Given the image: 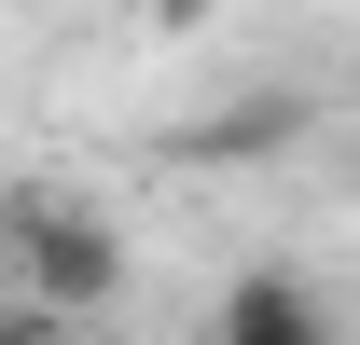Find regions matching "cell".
Wrapping results in <instances>:
<instances>
[{"mask_svg":"<svg viewBox=\"0 0 360 345\" xmlns=\"http://www.w3.org/2000/svg\"><path fill=\"white\" fill-rule=\"evenodd\" d=\"M0 345H84V318H56V304H14V290H0Z\"/></svg>","mask_w":360,"mask_h":345,"instance_id":"277c9868","label":"cell"},{"mask_svg":"<svg viewBox=\"0 0 360 345\" xmlns=\"http://www.w3.org/2000/svg\"><path fill=\"white\" fill-rule=\"evenodd\" d=\"M319 138V97L264 83V97H222L208 125H180V166H277V152H305Z\"/></svg>","mask_w":360,"mask_h":345,"instance_id":"7a4b0ae2","label":"cell"},{"mask_svg":"<svg viewBox=\"0 0 360 345\" xmlns=\"http://www.w3.org/2000/svg\"><path fill=\"white\" fill-rule=\"evenodd\" d=\"M0 290L56 304V318H111V304H125V221L97 208V194L14 180V194H0Z\"/></svg>","mask_w":360,"mask_h":345,"instance_id":"6da1fadb","label":"cell"},{"mask_svg":"<svg viewBox=\"0 0 360 345\" xmlns=\"http://www.w3.org/2000/svg\"><path fill=\"white\" fill-rule=\"evenodd\" d=\"M208 345H333V304H319L305 276L250 262V276L222 290V318H208Z\"/></svg>","mask_w":360,"mask_h":345,"instance_id":"3957f363","label":"cell"}]
</instances>
